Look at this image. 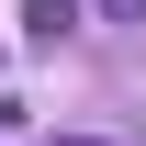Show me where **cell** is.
Wrapping results in <instances>:
<instances>
[{
  "label": "cell",
  "instance_id": "cell-1",
  "mask_svg": "<svg viewBox=\"0 0 146 146\" xmlns=\"http://www.w3.org/2000/svg\"><path fill=\"white\" fill-rule=\"evenodd\" d=\"M68 23H79V0H34V11H23V34H34V45H56Z\"/></svg>",
  "mask_w": 146,
  "mask_h": 146
},
{
  "label": "cell",
  "instance_id": "cell-2",
  "mask_svg": "<svg viewBox=\"0 0 146 146\" xmlns=\"http://www.w3.org/2000/svg\"><path fill=\"white\" fill-rule=\"evenodd\" d=\"M68 146H90V135H68Z\"/></svg>",
  "mask_w": 146,
  "mask_h": 146
}]
</instances>
